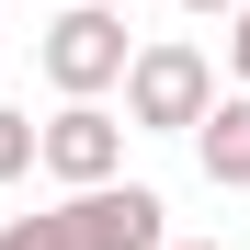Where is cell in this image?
<instances>
[{
  "label": "cell",
  "instance_id": "cell-1",
  "mask_svg": "<svg viewBox=\"0 0 250 250\" xmlns=\"http://www.w3.org/2000/svg\"><path fill=\"white\" fill-rule=\"evenodd\" d=\"M205 114H216L205 46H137V68H125V125H137V137H193Z\"/></svg>",
  "mask_w": 250,
  "mask_h": 250
},
{
  "label": "cell",
  "instance_id": "cell-2",
  "mask_svg": "<svg viewBox=\"0 0 250 250\" xmlns=\"http://www.w3.org/2000/svg\"><path fill=\"white\" fill-rule=\"evenodd\" d=\"M125 68H137V46H125V12H103V0H68V12L46 23V80H57L68 103H103Z\"/></svg>",
  "mask_w": 250,
  "mask_h": 250
},
{
  "label": "cell",
  "instance_id": "cell-3",
  "mask_svg": "<svg viewBox=\"0 0 250 250\" xmlns=\"http://www.w3.org/2000/svg\"><path fill=\"white\" fill-rule=\"evenodd\" d=\"M125 137H137V125H114L103 103H57V114H46V148H34V171H57L68 193H103V182H125Z\"/></svg>",
  "mask_w": 250,
  "mask_h": 250
},
{
  "label": "cell",
  "instance_id": "cell-4",
  "mask_svg": "<svg viewBox=\"0 0 250 250\" xmlns=\"http://www.w3.org/2000/svg\"><path fill=\"white\" fill-rule=\"evenodd\" d=\"M57 228H68V250H171V205L148 182H103V193H68Z\"/></svg>",
  "mask_w": 250,
  "mask_h": 250
},
{
  "label": "cell",
  "instance_id": "cell-5",
  "mask_svg": "<svg viewBox=\"0 0 250 250\" xmlns=\"http://www.w3.org/2000/svg\"><path fill=\"white\" fill-rule=\"evenodd\" d=\"M193 159H205V182H228V193H250V91H228L216 114L193 125Z\"/></svg>",
  "mask_w": 250,
  "mask_h": 250
},
{
  "label": "cell",
  "instance_id": "cell-6",
  "mask_svg": "<svg viewBox=\"0 0 250 250\" xmlns=\"http://www.w3.org/2000/svg\"><path fill=\"white\" fill-rule=\"evenodd\" d=\"M34 148H46V125L0 103V182H23V171H34Z\"/></svg>",
  "mask_w": 250,
  "mask_h": 250
},
{
  "label": "cell",
  "instance_id": "cell-7",
  "mask_svg": "<svg viewBox=\"0 0 250 250\" xmlns=\"http://www.w3.org/2000/svg\"><path fill=\"white\" fill-rule=\"evenodd\" d=\"M0 250H68V228H57V216H12V228H0Z\"/></svg>",
  "mask_w": 250,
  "mask_h": 250
},
{
  "label": "cell",
  "instance_id": "cell-8",
  "mask_svg": "<svg viewBox=\"0 0 250 250\" xmlns=\"http://www.w3.org/2000/svg\"><path fill=\"white\" fill-rule=\"evenodd\" d=\"M228 68H239V91H250V12H239V34H228Z\"/></svg>",
  "mask_w": 250,
  "mask_h": 250
},
{
  "label": "cell",
  "instance_id": "cell-9",
  "mask_svg": "<svg viewBox=\"0 0 250 250\" xmlns=\"http://www.w3.org/2000/svg\"><path fill=\"white\" fill-rule=\"evenodd\" d=\"M182 12H205V23H216V12H228V23H239V12H250V0H182Z\"/></svg>",
  "mask_w": 250,
  "mask_h": 250
},
{
  "label": "cell",
  "instance_id": "cell-10",
  "mask_svg": "<svg viewBox=\"0 0 250 250\" xmlns=\"http://www.w3.org/2000/svg\"><path fill=\"white\" fill-rule=\"evenodd\" d=\"M171 250H182V239H171Z\"/></svg>",
  "mask_w": 250,
  "mask_h": 250
}]
</instances>
